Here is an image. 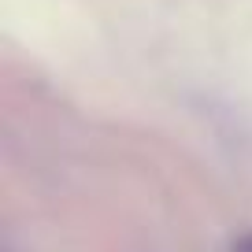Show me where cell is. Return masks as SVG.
<instances>
[{"instance_id":"obj_1","label":"cell","mask_w":252,"mask_h":252,"mask_svg":"<svg viewBox=\"0 0 252 252\" xmlns=\"http://www.w3.org/2000/svg\"><path fill=\"white\" fill-rule=\"evenodd\" d=\"M234 252H252V234L237 237V241H234Z\"/></svg>"}]
</instances>
